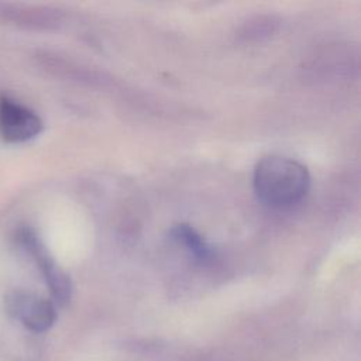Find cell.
Instances as JSON below:
<instances>
[{"instance_id": "obj_1", "label": "cell", "mask_w": 361, "mask_h": 361, "mask_svg": "<svg viewBox=\"0 0 361 361\" xmlns=\"http://www.w3.org/2000/svg\"><path fill=\"white\" fill-rule=\"evenodd\" d=\"M254 192L264 204L285 209L299 203L310 188L307 168L296 159L282 155H268L254 168Z\"/></svg>"}, {"instance_id": "obj_2", "label": "cell", "mask_w": 361, "mask_h": 361, "mask_svg": "<svg viewBox=\"0 0 361 361\" xmlns=\"http://www.w3.org/2000/svg\"><path fill=\"white\" fill-rule=\"evenodd\" d=\"M7 313L17 319L25 329L34 333L49 330L56 320L55 305L41 296L28 292H13L4 300Z\"/></svg>"}, {"instance_id": "obj_3", "label": "cell", "mask_w": 361, "mask_h": 361, "mask_svg": "<svg viewBox=\"0 0 361 361\" xmlns=\"http://www.w3.org/2000/svg\"><path fill=\"white\" fill-rule=\"evenodd\" d=\"M20 240L41 268V272L47 281L54 302L58 303L59 306L66 305L72 296V283L69 276L58 267V264L54 261V258L49 255L47 248L42 245L41 240H38L37 234L32 230H21Z\"/></svg>"}, {"instance_id": "obj_4", "label": "cell", "mask_w": 361, "mask_h": 361, "mask_svg": "<svg viewBox=\"0 0 361 361\" xmlns=\"http://www.w3.org/2000/svg\"><path fill=\"white\" fill-rule=\"evenodd\" d=\"M41 130L42 120L35 111L10 97H0V133L4 140L24 142L37 137Z\"/></svg>"}, {"instance_id": "obj_5", "label": "cell", "mask_w": 361, "mask_h": 361, "mask_svg": "<svg viewBox=\"0 0 361 361\" xmlns=\"http://www.w3.org/2000/svg\"><path fill=\"white\" fill-rule=\"evenodd\" d=\"M171 235L196 261L204 262V261L210 259L212 248L207 245V243L203 240V237L192 226H189L186 223L176 224L171 230Z\"/></svg>"}]
</instances>
